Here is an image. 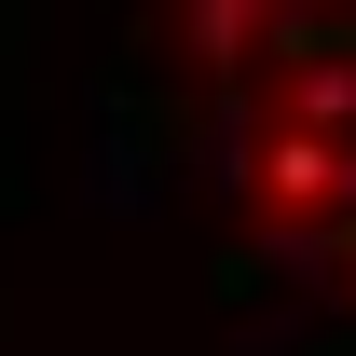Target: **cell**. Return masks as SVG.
Returning <instances> with one entry per match:
<instances>
[{
	"label": "cell",
	"mask_w": 356,
	"mask_h": 356,
	"mask_svg": "<svg viewBox=\"0 0 356 356\" xmlns=\"http://www.w3.org/2000/svg\"><path fill=\"white\" fill-rule=\"evenodd\" d=\"M192 42L220 69V178L261 206L288 261L356 288V28L302 14H192Z\"/></svg>",
	"instance_id": "cell-1"
}]
</instances>
